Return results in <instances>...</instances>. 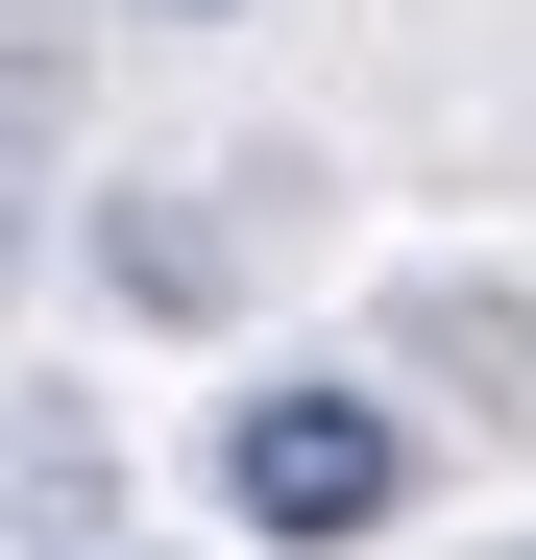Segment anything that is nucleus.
Here are the masks:
<instances>
[{
	"instance_id": "1",
	"label": "nucleus",
	"mask_w": 536,
	"mask_h": 560,
	"mask_svg": "<svg viewBox=\"0 0 536 560\" xmlns=\"http://www.w3.org/2000/svg\"><path fill=\"white\" fill-rule=\"evenodd\" d=\"M220 512H244L268 560L391 536V512H415V415H391V390H341V365H293V390H244V415H220Z\"/></svg>"
},
{
	"instance_id": "2",
	"label": "nucleus",
	"mask_w": 536,
	"mask_h": 560,
	"mask_svg": "<svg viewBox=\"0 0 536 560\" xmlns=\"http://www.w3.org/2000/svg\"><path fill=\"white\" fill-rule=\"evenodd\" d=\"M147 25H220V0H147Z\"/></svg>"
}]
</instances>
